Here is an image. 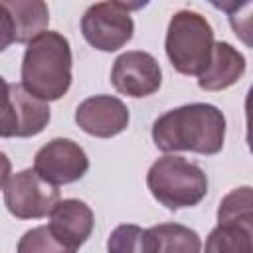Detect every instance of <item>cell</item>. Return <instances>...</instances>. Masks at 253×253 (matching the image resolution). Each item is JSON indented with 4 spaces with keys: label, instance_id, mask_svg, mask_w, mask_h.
<instances>
[{
    "label": "cell",
    "instance_id": "6da1fadb",
    "mask_svg": "<svg viewBox=\"0 0 253 253\" xmlns=\"http://www.w3.org/2000/svg\"><path fill=\"white\" fill-rule=\"evenodd\" d=\"M152 140L162 152L217 154L225 142V117L210 103H190L160 115L152 125Z\"/></svg>",
    "mask_w": 253,
    "mask_h": 253
},
{
    "label": "cell",
    "instance_id": "7a4b0ae2",
    "mask_svg": "<svg viewBox=\"0 0 253 253\" xmlns=\"http://www.w3.org/2000/svg\"><path fill=\"white\" fill-rule=\"evenodd\" d=\"M71 47L59 32H43L34 38L22 59V87L47 103L61 99L71 87Z\"/></svg>",
    "mask_w": 253,
    "mask_h": 253
},
{
    "label": "cell",
    "instance_id": "3957f363",
    "mask_svg": "<svg viewBox=\"0 0 253 253\" xmlns=\"http://www.w3.org/2000/svg\"><path fill=\"white\" fill-rule=\"evenodd\" d=\"M146 186L158 204L176 211L198 206L206 198L208 176L198 164L176 154H164L148 168Z\"/></svg>",
    "mask_w": 253,
    "mask_h": 253
},
{
    "label": "cell",
    "instance_id": "277c9868",
    "mask_svg": "<svg viewBox=\"0 0 253 253\" xmlns=\"http://www.w3.org/2000/svg\"><path fill=\"white\" fill-rule=\"evenodd\" d=\"M213 43V28L202 14L180 10L170 18L164 47L178 73L198 77L210 61Z\"/></svg>",
    "mask_w": 253,
    "mask_h": 253
},
{
    "label": "cell",
    "instance_id": "5b68a950",
    "mask_svg": "<svg viewBox=\"0 0 253 253\" xmlns=\"http://www.w3.org/2000/svg\"><path fill=\"white\" fill-rule=\"evenodd\" d=\"M47 103L32 97L22 83H6L0 75V136L28 138L40 134L49 123Z\"/></svg>",
    "mask_w": 253,
    "mask_h": 253
},
{
    "label": "cell",
    "instance_id": "8992f818",
    "mask_svg": "<svg viewBox=\"0 0 253 253\" xmlns=\"http://www.w3.org/2000/svg\"><path fill=\"white\" fill-rule=\"evenodd\" d=\"M140 4L126 2H97L91 4L81 18V34L85 42L99 51H117L132 40L134 22L128 10Z\"/></svg>",
    "mask_w": 253,
    "mask_h": 253
},
{
    "label": "cell",
    "instance_id": "52a82bcc",
    "mask_svg": "<svg viewBox=\"0 0 253 253\" xmlns=\"http://www.w3.org/2000/svg\"><path fill=\"white\" fill-rule=\"evenodd\" d=\"M59 202L57 186L47 184L36 174V170L26 168L8 178L4 186V206L18 219H40L51 213Z\"/></svg>",
    "mask_w": 253,
    "mask_h": 253
},
{
    "label": "cell",
    "instance_id": "ba28073f",
    "mask_svg": "<svg viewBox=\"0 0 253 253\" xmlns=\"http://www.w3.org/2000/svg\"><path fill=\"white\" fill-rule=\"evenodd\" d=\"M34 170L51 186L73 184L89 170V158L75 140L53 138L36 152Z\"/></svg>",
    "mask_w": 253,
    "mask_h": 253
},
{
    "label": "cell",
    "instance_id": "9c48e42d",
    "mask_svg": "<svg viewBox=\"0 0 253 253\" xmlns=\"http://www.w3.org/2000/svg\"><path fill=\"white\" fill-rule=\"evenodd\" d=\"M111 83L121 95L134 99L148 97L160 89L162 69L148 51H125L113 63Z\"/></svg>",
    "mask_w": 253,
    "mask_h": 253
},
{
    "label": "cell",
    "instance_id": "30bf717a",
    "mask_svg": "<svg viewBox=\"0 0 253 253\" xmlns=\"http://www.w3.org/2000/svg\"><path fill=\"white\" fill-rule=\"evenodd\" d=\"M130 115L126 105L113 95H95L79 103L75 109L77 126L97 138H111L128 126Z\"/></svg>",
    "mask_w": 253,
    "mask_h": 253
},
{
    "label": "cell",
    "instance_id": "8fae6325",
    "mask_svg": "<svg viewBox=\"0 0 253 253\" xmlns=\"http://www.w3.org/2000/svg\"><path fill=\"white\" fill-rule=\"evenodd\" d=\"M47 227L63 245L77 251V247H81L91 237V231L95 227V215L85 202L67 198L55 204L49 213Z\"/></svg>",
    "mask_w": 253,
    "mask_h": 253
},
{
    "label": "cell",
    "instance_id": "7c38bea8",
    "mask_svg": "<svg viewBox=\"0 0 253 253\" xmlns=\"http://www.w3.org/2000/svg\"><path fill=\"white\" fill-rule=\"evenodd\" d=\"M245 73V57L227 42H215L206 69L198 75L204 91H221L237 83Z\"/></svg>",
    "mask_w": 253,
    "mask_h": 253
},
{
    "label": "cell",
    "instance_id": "4fadbf2b",
    "mask_svg": "<svg viewBox=\"0 0 253 253\" xmlns=\"http://www.w3.org/2000/svg\"><path fill=\"white\" fill-rule=\"evenodd\" d=\"M146 233V245L148 253H200L202 251V239L200 235L182 225V223H158L148 229Z\"/></svg>",
    "mask_w": 253,
    "mask_h": 253
},
{
    "label": "cell",
    "instance_id": "5bb4252c",
    "mask_svg": "<svg viewBox=\"0 0 253 253\" xmlns=\"http://www.w3.org/2000/svg\"><path fill=\"white\" fill-rule=\"evenodd\" d=\"M14 24V42L30 43L40 34L47 32L49 10L42 0H10L4 2Z\"/></svg>",
    "mask_w": 253,
    "mask_h": 253
},
{
    "label": "cell",
    "instance_id": "9a60e30c",
    "mask_svg": "<svg viewBox=\"0 0 253 253\" xmlns=\"http://www.w3.org/2000/svg\"><path fill=\"white\" fill-rule=\"evenodd\" d=\"M253 229L217 223L206 237L204 253H253Z\"/></svg>",
    "mask_w": 253,
    "mask_h": 253
},
{
    "label": "cell",
    "instance_id": "2e32d148",
    "mask_svg": "<svg viewBox=\"0 0 253 253\" xmlns=\"http://www.w3.org/2000/svg\"><path fill=\"white\" fill-rule=\"evenodd\" d=\"M217 223L241 225L253 229V194L251 186L231 190L217 208Z\"/></svg>",
    "mask_w": 253,
    "mask_h": 253
},
{
    "label": "cell",
    "instance_id": "e0dca14e",
    "mask_svg": "<svg viewBox=\"0 0 253 253\" xmlns=\"http://www.w3.org/2000/svg\"><path fill=\"white\" fill-rule=\"evenodd\" d=\"M18 253H75V249L63 245L47 225H38L20 237Z\"/></svg>",
    "mask_w": 253,
    "mask_h": 253
},
{
    "label": "cell",
    "instance_id": "ac0fdd59",
    "mask_svg": "<svg viewBox=\"0 0 253 253\" xmlns=\"http://www.w3.org/2000/svg\"><path fill=\"white\" fill-rule=\"evenodd\" d=\"M107 253H148L144 229L134 223L117 225L107 239Z\"/></svg>",
    "mask_w": 253,
    "mask_h": 253
},
{
    "label": "cell",
    "instance_id": "d6986e66",
    "mask_svg": "<svg viewBox=\"0 0 253 253\" xmlns=\"http://www.w3.org/2000/svg\"><path fill=\"white\" fill-rule=\"evenodd\" d=\"M10 43H14V24L8 8L0 2V51H4Z\"/></svg>",
    "mask_w": 253,
    "mask_h": 253
},
{
    "label": "cell",
    "instance_id": "ffe728a7",
    "mask_svg": "<svg viewBox=\"0 0 253 253\" xmlns=\"http://www.w3.org/2000/svg\"><path fill=\"white\" fill-rule=\"evenodd\" d=\"M10 172H12V162H10V158H8L4 152H0V190L6 186V182H8V178H10Z\"/></svg>",
    "mask_w": 253,
    "mask_h": 253
}]
</instances>
